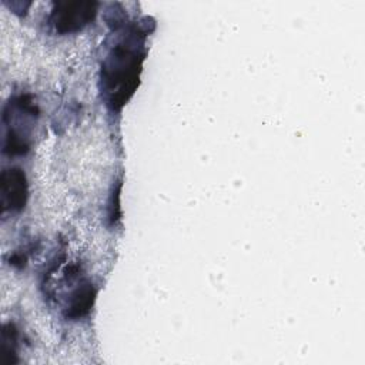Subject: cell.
Returning <instances> with one entry per match:
<instances>
[{
  "mask_svg": "<svg viewBox=\"0 0 365 365\" xmlns=\"http://www.w3.org/2000/svg\"><path fill=\"white\" fill-rule=\"evenodd\" d=\"M138 60L140 54L135 46L120 43L113 48L104 66V81L107 91L111 96V103L120 100L123 104L128 94L133 93L138 77Z\"/></svg>",
  "mask_w": 365,
  "mask_h": 365,
  "instance_id": "obj_1",
  "label": "cell"
},
{
  "mask_svg": "<svg viewBox=\"0 0 365 365\" xmlns=\"http://www.w3.org/2000/svg\"><path fill=\"white\" fill-rule=\"evenodd\" d=\"M96 3L76 1V3H58L53 11V23L61 33L73 31L87 24L96 14Z\"/></svg>",
  "mask_w": 365,
  "mask_h": 365,
  "instance_id": "obj_2",
  "label": "cell"
},
{
  "mask_svg": "<svg viewBox=\"0 0 365 365\" xmlns=\"http://www.w3.org/2000/svg\"><path fill=\"white\" fill-rule=\"evenodd\" d=\"M24 198H26L24 174L17 168L4 171L1 177L3 208L19 210L24 204Z\"/></svg>",
  "mask_w": 365,
  "mask_h": 365,
  "instance_id": "obj_3",
  "label": "cell"
}]
</instances>
